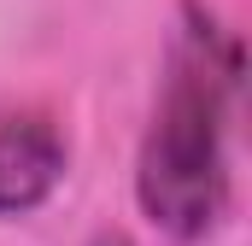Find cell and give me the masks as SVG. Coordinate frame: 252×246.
<instances>
[{
  "label": "cell",
  "instance_id": "cell-1",
  "mask_svg": "<svg viewBox=\"0 0 252 246\" xmlns=\"http://www.w3.org/2000/svg\"><path fill=\"white\" fill-rule=\"evenodd\" d=\"M241 76V53L217 35L211 18L188 12V30L170 47V76L141 141L135 199L141 211L176 235L205 241L229 211V94Z\"/></svg>",
  "mask_w": 252,
  "mask_h": 246
},
{
  "label": "cell",
  "instance_id": "cell-2",
  "mask_svg": "<svg viewBox=\"0 0 252 246\" xmlns=\"http://www.w3.org/2000/svg\"><path fill=\"white\" fill-rule=\"evenodd\" d=\"M64 135L35 106H0V217L35 211L64 182Z\"/></svg>",
  "mask_w": 252,
  "mask_h": 246
},
{
  "label": "cell",
  "instance_id": "cell-3",
  "mask_svg": "<svg viewBox=\"0 0 252 246\" xmlns=\"http://www.w3.org/2000/svg\"><path fill=\"white\" fill-rule=\"evenodd\" d=\"M94 246H129V241H124V235H100Z\"/></svg>",
  "mask_w": 252,
  "mask_h": 246
}]
</instances>
